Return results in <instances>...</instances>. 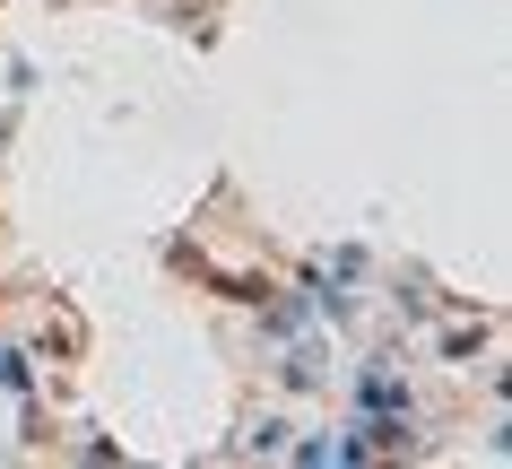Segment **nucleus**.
<instances>
[{
  "label": "nucleus",
  "mask_w": 512,
  "mask_h": 469,
  "mask_svg": "<svg viewBox=\"0 0 512 469\" xmlns=\"http://www.w3.org/2000/svg\"><path fill=\"white\" fill-rule=\"evenodd\" d=\"M304 322H313V287H296V296L278 304V313H270V331H278V339H296Z\"/></svg>",
  "instance_id": "obj_1"
},
{
  "label": "nucleus",
  "mask_w": 512,
  "mask_h": 469,
  "mask_svg": "<svg viewBox=\"0 0 512 469\" xmlns=\"http://www.w3.org/2000/svg\"><path fill=\"white\" fill-rule=\"evenodd\" d=\"M35 383V365H27V348H0V391H27Z\"/></svg>",
  "instance_id": "obj_2"
}]
</instances>
